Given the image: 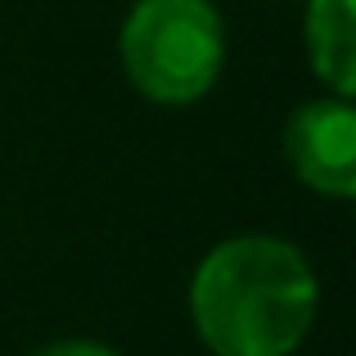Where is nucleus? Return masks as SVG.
<instances>
[{"label":"nucleus","instance_id":"obj_1","mask_svg":"<svg viewBox=\"0 0 356 356\" xmlns=\"http://www.w3.org/2000/svg\"><path fill=\"white\" fill-rule=\"evenodd\" d=\"M321 302L307 257L275 235L226 239L199 261L190 316L212 356H293Z\"/></svg>","mask_w":356,"mask_h":356},{"label":"nucleus","instance_id":"obj_2","mask_svg":"<svg viewBox=\"0 0 356 356\" xmlns=\"http://www.w3.org/2000/svg\"><path fill=\"white\" fill-rule=\"evenodd\" d=\"M127 81L154 104H194L221 77L226 27L212 0H136L118 36Z\"/></svg>","mask_w":356,"mask_h":356},{"label":"nucleus","instance_id":"obj_3","mask_svg":"<svg viewBox=\"0 0 356 356\" xmlns=\"http://www.w3.org/2000/svg\"><path fill=\"white\" fill-rule=\"evenodd\" d=\"M284 158L298 181L330 199L356 194V113L348 99H312L284 127Z\"/></svg>","mask_w":356,"mask_h":356},{"label":"nucleus","instance_id":"obj_4","mask_svg":"<svg viewBox=\"0 0 356 356\" xmlns=\"http://www.w3.org/2000/svg\"><path fill=\"white\" fill-rule=\"evenodd\" d=\"M307 59L316 77L348 99L356 90V23L352 0H312L307 5Z\"/></svg>","mask_w":356,"mask_h":356},{"label":"nucleus","instance_id":"obj_5","mask_svg":"<svg viewBox=\"0 0 356 356\" xmlns=\"http://www.w3.org/2000/svg\"><path fill=\"white\" fill-rule=\"evenodd\" d=\"M32 356H118V352L108 343H95V339H59V343L36 348Z\"/></svg>","mask_w":356,"mask_h":356}]
</instances>
